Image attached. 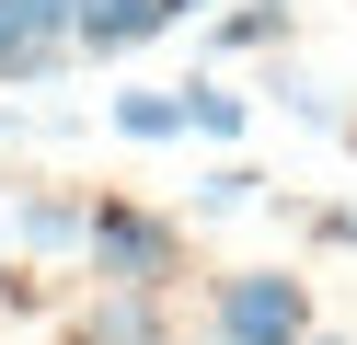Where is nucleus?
<instances>
[{"mask_svg":"<svg viewBox=\"0 0 357 345\" xmlns=\"http://www.w3.org/2000/svg\"><path fill=\"white\" fill-rule=\"evenodd\" d=\"M185 127H196V138H219V150H231V138L254 127V104H242L231 81H185Z\"/></svg>","mask_w":357,"mask_h":345,"instance_id":"nucleus-6","label":"nucleus"},{"mask_svg":"<svg viewBox=\"0 0 357 345\" xmlns=\"http://www.w3.org/2000/svg\"><path fill=\"white\" fill-rule=\"evenodd\" d=\"M24 12H35V35H47V46H70V23H81V0H24Z\"/></svg>","mask_w":357,"mask_h":345,"instance_id":"nucleus-12","label":"nucleus"},{"mask_svg":"<svg viewBox=\"0 0 357 345\" xmlns=\"http://www.w3.org/2000/svg\"><path fill=\"white\" fill-rule=\"evenodd\" d=\"M35 69H58V46L35 35V12H24V0H0V81H35Z\"/></svg>","mask_w":357,"mask_h":345,"instance_id":"nucleus-7","label":"nucleus"},{"mask_svg":"<svg viewBox=\"0 0 357 345\" xmlns=\"http://www.w3.org/2000/svg\"><path fill=\"white\" fill-rule=\"evenodd\" d=\"M311 345H346V334H311Z\"/></svg>","mask_w":357,"mask_h":345,"instance_id":"nucleus-16","label":"nucleus"},{"mask_svg":"<svg viewBox=\"0 0 357 345\" xmlns=\"http://www.w3.org/2000/svg\"><path fill=\"white\" fill-rule=\"evenodd\" d=\"M208 334L219 345H311V288L288 265H231L208 288Z\"/></svg>","mask_w":357,"mask_h":345,"instance_id":"nucleus-2","label":"nucleus"},{"mask_svg":"<svg viewBox=\"0 0 357 345\" xmlns=\"http://www.w3.org/2000/svg\"><path fill=\"white\" fill-rule=\"evenodd\" d=\"M81 265H93V288H173V265H185V230L162 219V207L139 196H93V242H81Z\"/></svg>","mask_w":357,"mask_h":345,"instance_id":"nucleus-1","label":"nucleus"},{"mask_svg":"<svg viewBox=\"0 0 357 345\" xmlns=\"http://www.w3.org/2000/svg\"><path fill=\"white\" fill-rule=\"evenodd\" d=\"M311 230H323V242H346V253H357V207H311Z\"/></svg>","mask_w":357,"mask_h":345,"instance_id":"nucleus-13","label":"nucleus"},{"mask_svg":"<svg viewBox=\"0 0 357 345\" xmlns=\"http://www.w3.org/2000/svg\"><path fill=\"white\" fill-rule=\"evenodd\" d=\"M116 127L127 138H196L185 127V92H116Z\"/></svg>","mask_w":357,"mask_h":345,"instance_id":"nucleus-8","label":"nucleus"},{"mask_svg":"<svg viewBox=\"0 0 357 345\" xmlns=\"http://www.w3.org/2000/svg\"><path fill=\"white\" fill-rule=\"evenodd\" d=\"M277 104L300 115V127H323V138H346V104H334V92L311 81V69H277Z\"/></svg>","mask_w":357,"mask_h":345,"instance_id":"nucleus-10","label":"nucleus"},{"mask_svg":"<svg viewBox=\"0 0 357 345\" xmlns=\"http://www.w3.org/2000/svg\"><path fill=\"white\" fill-rule=\"evenodd\" d=\"M219 46H288V0H242V12H219Z\"/></svg>","mask_w":357,"mask_h":345,"instance_id":"nucleus-11","label":"nucleus"},{"mask_svg":"<svg viewBox=\"0 0 357 345\" xmlns=\"http://www.w3.org/2000/svg\"><path fill=\"white\" fill-rule=\"evenodd\" d=\"M162 23H173V0H81L70 46H81V58H127V46H150Z\"/></svg>","mask_w":357,"mask_h":345,"instance_id":"nucleus-3","label":"nucleus"},{"mask_svg":"<svg viewBox=\"0 0 357 345\" xmlns=\"http://www.w3.org/2000/svg\"><path fill=\"white\" fill-rule=\"evenodd\" d=\"M12 230H24L35 253H81L93 242V207L81 196H12Z\"/></svg>","mask_w":357,"mask_h":345,"instance_id":"nucleus-5","label":"nucleus"},{"mask_svg":"<svg viewBox=\"0 0 357 345\" xmlns=\"http://www.w3.org/2000/svg\"><path fill=\"white\" fill-rule=\"evenodd\" d=\"M254 196H265V173H254V161H219V173L196 184V219H242Z\"/></svg>","mask_w":357,"mask_h":345,"instance_id":"nucleus-9","label":"nucleus"},{"mask_svg":"<svg viewBox=\"0 0 357 345\" xmlns=\"http://www.w3.org/2000/svg\"><path fill=\"white\" fill-rule=\"evenodd\" d=\"M58 345H162V299H150V288H104Z\"/></svg>","mask_w":357,"mask_h":345,"instance_id":"nucleus-4","label":"nucleus"},{"mask_svg":"<svg viewBox=\"0 0 357 345\" xmlns=\"http://www.w3.org/2000/svg\"><path fill=\"white\" fill-rule=\"evenodd\" d=\"M196 12H219V0H173V23H196Z\"/></svg>","mask_w":357,"mask_h":345,"instance_id":"nucleus-14","label":"nucleus"},{"mask_svg":"<svg viewBox=\"0 0 357 345\" xmlns=\"http://www.w3.org/2000/svg\"><path fill=\"white\" fill-rule=\"evenodd\" d=\"M0 242H12V184H0Z\"/></svg>","mask_w":357,"mask_h":345,"instance_id":"nucleus-15","label":"nucleus"}]
</instances>
